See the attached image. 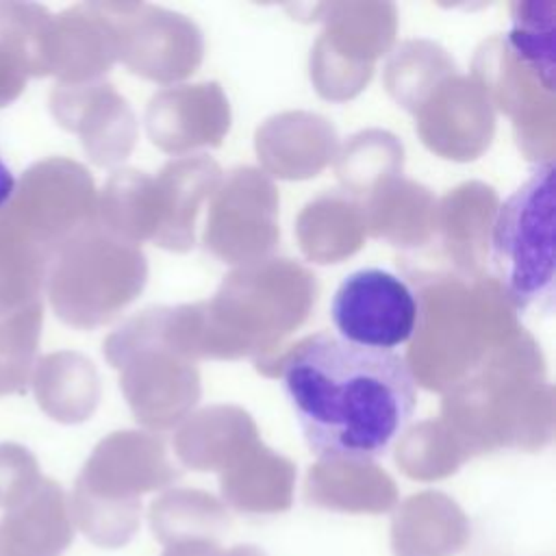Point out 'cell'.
Here are the masks:
<instances>
[{
  "instance_id": "3",
  "label": "cell",
  "mask_w": 556,
  "mask_h": 556,
  "mask_svg": "<svg viewBox=\"0 0 556 556\" xmlns=\"http://www.w3.org/2000/svg\"><path fill=\"white\" fill-rule=\"evenodd\" d=\"M330 317L343 341L393 352L415 334L421 308L415 291L397 274L365 267L341 280Z\"/></svg>"
},
{
  "instance_id": "1",
  "label": "cell",
  "mask_w": 556,
  "mask_h": 556,
  "mask_svg": "<svg viewBox=\"0 0 556 556\" xmlns=\"http://www.w3.org/2000/svg\"><path fill=\"white\" fill-rule=\"evenodd\" d=\"M280 378L308 450L324 460L384 456L417 408V382L404 356L328 332L302 341Z\"/></svg>"
},
{
  "instance_id": "4",
  "label": "cell",
  "mask_w": 556,
  "mask_h": 556,
  "mask_svg": "<svg viewBox=\"0 0 556 556\" xmlns=\"http://www.w3.org/2000/svg\"><path fill=\"white\" fill-rule=\"evenodd\" d=\"M13 191H15V178L11 169L4 165V161L0 159V208L13 198Z\"/></svg>"
},
{
  "instance_id": "2",
  "label": "cell",
  "mask_w": 556,
  "mask_h": 556,
  "mask_svg": "<svg viewBox=\"0 0 556 556\" xmlns=\"http://www.w3.org/2000/svg\"><path fill=\"white\" fill-rule=\"evenodd\" d=\"M491 265L508 300L526 311L554 287V167L539 165L500 206Z\"/></svg>"
}]
</instances>
